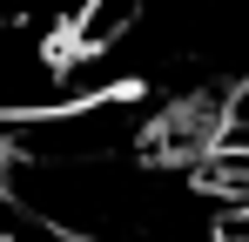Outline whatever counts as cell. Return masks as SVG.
<instances>
[{"instance_id":"cell-2","label":"cell","mask_w":249,"mask_h":242,"mask_svg":"<svg viewBox=\"0 0 249 242\" xmlns=\"http://www.w3.org/2000/svg\"><path fill=\"white\" fill-rule=\"evenodd\" d=\"M229 242H249V236H229Z\"/></svg>"},{"instance_id":"cell-1","label":"cell","mask_w":249,"mask_h":242,"mask_svg":"<svg viewBox=\"0 0 249 242\" xmlns=\"http://www.w3.org/2000/svg\"><path fill=\"white\" fill-rule=\"evenodd\" d=\"M189 182H196V195L215 208V222H249V141L243 135L209 141L202 155L189 161Z\"/></svg>"}]
</instances>
